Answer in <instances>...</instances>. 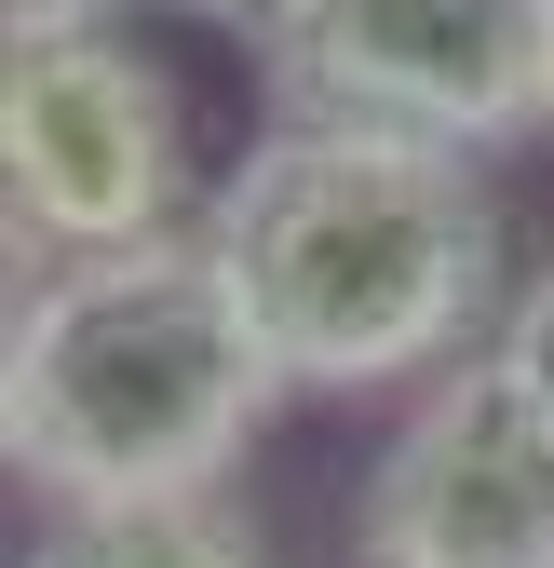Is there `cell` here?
Segmentation results:
<instances>
[{"instance_id": "6da1fadb", "label": "cell", "mask_w": 554, "mask_h": 568, "mask_svg": "<svg viewBox=\"0 0 554 568\" xmlns=\"http://www.w3.org/2000/svg\"><path fill=\"white\" fill-rule=\"evenodd\" d=\"M244 325L270 338L285 393H420L460 352H488L514 312L501 284V203L473 150L392 122L285 109L203 203Z\"/></svg>"}, {"instance_id": "7a4b0ae2", "label": "cell", "mask_w": 554, "mask_h": 568, "mask_svg": "<svg viewBox=\"0 0 554 568\" xmlns=\"http://www.w3.org/2000/svg\"><path fill=\"white\" fill-rule=\"evenodd\" d=\"M270 338L244 325L203 231H150L109 257H41L0 325V460L41 501H176L230 487L257 447Z\"/></svg>"}, {"instance_id": "3957f363", "label": "cell", "mask_w": 554, "mask_h": 568, "mask_svg": "<svg viewBox=\"0 0 554 568\" xmlns=\"http://www.w3.org/2000/svg\"><path fill=\"white\" fill-rule=\"evenodd\" d=\"M0 217L28 257H109L189 217V109L122 14L14 28V54H0Z\"/></svg>"}, {"instance_id": "277c9868", "label": "cell", "mask_w": 554, "mask_h": 568, "mask_svg": "<svg viewBox=\"0 0 554 568\" xmlns=\"http://www.w3.org/2000/svg\"><path fill=\"white\" fill-rule=\"evenodd\" d=\"M270 95L392 122L433 150H514L554 122V0H270Z\"/></svg>"}, {"instance_id": "5b68a950", "label": "cell", "mask_w": 554, "mask_h": 568, "mask_svg": "<svg viewBox=\"0 0 554 568\" xmlns=\"http://www.w3.org/2000/svg\"><path fill=\"white\" fill-rule=\"evenodd\" d=\"M352 568H554V406L514 352H460L406 393L352 487Z\"/></svg>"}, {"instance_id": "8992f818", "label": "cell", "mask_w": 554, "mask_h": 568, "mask_svg": "<svg viewBox=\"0 0 554 568\" xmlns=\"http://www.w3.org/2000/svg\"><path fill=\"white\" fill-rule=\"evenodd\" d=\"M14 568H270V541L230 487H176V501H54Z\"/></svg>"}, {"instance_id": "52a82bcc", "label": "cell", "mask_w": 554, "mask_h": 568, "mask_svg": "<svg viewBox=\"0 0 554 568\" xmlns=\"http://www.w3.org/2000/svg\"><path fill=\"white\" fill-rule=\"evenodd\" d=\"M501 352H514V379L554 406V271H527V284H514V312H501Z\"/></svg>"}, {"instance_id": "ba28073f", "label": "cell", "mask_w": 554, "mask_h": 568, "mask_svg": "<svg viewBox=\"0 0 554 568\" xmlns=\"http://www.w3.org/2000/svg\"><path fill=\"white\" fill-rule=\"evenodd\" d=\"M14 28H82V14H122V0H0Z\"/></svg>"}, {"instance_id": "9c48e42d", "label": "cell", "mask_w": 554, "mask_h": 568, "mask_svg": "<svg viewBox=\"0 0 554 568\" xmlns=\"http://www.w3.org/2000/svg\"><path fill=\"white\" fill-rule=\"evenodd\" d=\"M230 14H270V0H230Z\"/></svg>"}]
</instances>
